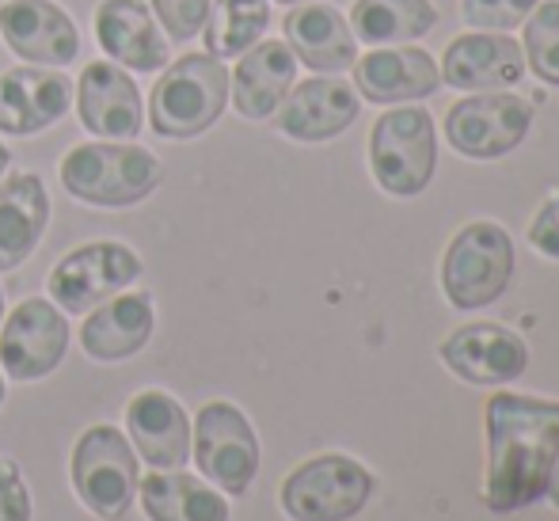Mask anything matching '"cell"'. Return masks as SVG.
I'll list each match as a JSON object with an SVG mask.
<instances>
[{"instance_id": "8", "label": "cell", "mask_w": 559, "mask_h": 521, "mask_svg": "<svg viewBox=\"0 0 559 521\" xmlns=\"http://www.w3.org/2000/svg\"><path fill=\"white\" fill-rule=\"evenodd\" d=\"M141 279V256L118 240H96L73 248L66 259H58L46 279L53 305L61 312H92L107 297L130 289Z\"/></svg>"}, {"instance_id": "33", "label": "cell", "mask_w": 559, "mask_h": 521, "mask_svg": "<svg viewBox=\"0 0 559 521\" xmlns=\"http://www.w3.org/2000/svg\"><path fill=\"white\" fill-rule=\"evenodd\" d=\"M548 499H552V507L559 510V461H556V469H552V479H548Z\"/></svg>"}, {"instance_id": "37", "label": "cell", "mask_w": 559, "mask_h": 521, "mask_svg": "<svg viewBox=\"0 0 559 521\" xmlns=\"http://www.w3.org/2000/svg\"><path fill=\"white\" fill-rule=\"evenodd\" d=\"M0 320H4V289H0Z\"/></svg>"}, {"instance_id": "29", "label": "cell", "mask_w": 559, "mask_h": 521, "mask_svg": "<svg viewBox=\"0 0 559 521\" xmlns=\"http://www.w3.org/2000/svg\"><path fill=\"white\" fill-rule=\"evenodd\" d=\"M148 4H153V20L164 27V35L179 46L199 38L206 27L210 0H148Z\"/></svg>"}, {"instance_id": "32", "label": "cell", "mask_w": 559, "mask_h": 521, "mask_svg": "<svg viewBox=\"0 0 559 521\" xmlns=\"http://www.w3.org/2000/svg\"><path fill=\"white\" fill-rule=\"evenodd\" d=\"M530 244L548 259H559V194L545 202V210L533 217L530 225Z\"/></svg>"}, {"instance_id": "35", "label": "cell", "mask_w": 559, "mask_h": 521, "mask_svg": "<svg viewBox=\"0 0 559 521\" xmlns=\"http://www.w3.org/2000/svg\"><path fill=\"white\" fill-rule=\"evenodd\" d=\"M4 396H8V389H4V374H0V404H4Z\"/></svg>"}, {"instance_id": "2", "label": "cell", "mask_w": 559, "mask_h": 521, "mask_svg": "<svg viewBox=\"0 0 559 521\" xmlns=\"http://www.w3.org/2000/svg\"><path fill=\"white\" fill-rule=\"evenodd\" d=\"M61 187L84 206L126 210L145 202L164 183V164L141 145L88 141L61 156Z\"/></svg>"}, {"instance_id": "25", "label": "cell", "mask_w": 559, "mask_h": 521, "mask_svg": "<svg viewBox=\"0 0 559 521\" xmlns=\"http://www.w3.org/2000/svg\"><path fill=\"white\" fill-rule=\"evenodd\" d=\"M148 521H228V502L206 479L176 469H160L138 484Z\"/></svg>"}, {"instance_id": "24", "label": "cell", "mask_w": 559, "mask_h": 521, "mask_svg": "<svg viewBox=\"0 0 559 521\" xmlns=\"http://www.w3.org/2000/svg\"><path fill=\"white\" fill-rule=\"evenodd\" d=\"M354 81L369 104H412L435 96L442 73L427 50H373L354 61Z\"/></svg>"}, {"instance_id": "26", "label": "cell", "mask_w": 559, "mask_h": 521, "mask_svg": "<svg viewBox=\"0 0 559 521\" xmlns=\"http://www.w3.org/2000/svg\"><path fill=\"white\" fill-rule=\"evenodd\" d=\"M438 12L430 0H358L350 12L354 38L369 46H400L430 35Z\"/></svg>"}, {"instance_id": "1", "label": "cell", "mask_w": 559, "mask_h": 521, "mask_svg": "<svg viewBox=\"0 0 559 521\" xmlns=\"http://www.w3.org/2000/svg\"><path fill=\"white\" fill-rule=\"evenodd\" d=\"M559 461V404L518 392L487 400V479L484 502L510 514L548 492Z\"/></svg>"}, {"instance_id": "22", "label": "cell", "mask_w": 559, "mask_h": 521, "mask_svg": "<svg viewBox=\"0 0 559 521\" xmlns=\"http://www.w3.org/2000/svg\"><path fill=\"white\" fill-rule=\"evenodd\" d=\"M445 84L461 92H484V88H510L522 81L525 54L510 35H461L449 43L442 61Z\"/></svg>"}, {"instance_id": "28", "label": "cell", "mask_w": 559, "mask_h": 521, "mask_svg": "<svg viewBox=\"0 0 559 521\" xmlns=\"http://www.w3.org/2000/svg\"><path fill=\"white\" fill-rule=\"evenodd\" d=\"M533 73L545 84H559V0L537 4L525 20V50Z\"/></svg>"}, {"instance_id": "19", "label": "cell", "mask_w": 559, "mask_h": 521, "mask_svg": "<svg viewBox=\"0 0 559 521\" xmlns=\"http://www.w3.org/2000/svg\"><path fill=\"white\" fill-rule=\"evenodd\" d=\"M274 115H278V130L286 138L317 145V141L338 138L358 118V96L346 81L312 76L305 84H294Z\"/></svg>"}, {"instance_id": "20", "label": "cell", "mask_w": 559, "mask_h": 521, "mask_svg": "<svg viewBox=\"0 0 559 521\" xmlns=\"http://www.w3.org/2000/svg\"><path fill=\"white\" fill-rule=\"evenodd\" d=\"M156 331V309L148 294H115L104 305L88 312L81 328V346L88 358L96 362H126L138 351H145V343Z\"/></svg>"}, {"instance_id": "5", "label": "cell", "mask_w": 559, "mask_h": 521, "mask_svg": "<svg viewBox=\"0 0 559 521\" xmlns=\"http://www.w3.org/2000/svg\"><path fill=\"white\" fill-rule=\"evenodd\" d=\"M73 492L96 518L118 521L130 514L138 495L141 472L138 453L126 441V434L111 423L88 426L73 446Z\"/></svg>"}, {"instance_id": "9", "label": "cell", "mask_w": 559, "mask_h": 521, "mask_svg": "<svg viewBox=\"0 0 559 521\" xmlns=\"http://www.w3.org/2000/svg\"><path fill=\"white\" fill-rule=\"evenodd\" d=\"M191 453L199 472L228 495H243L259 472V438L248 415L228 400H210L194 415Z\"/></svg>"}, {"instance_id": "4", "label": "cell", "mask_w": 559, "mask_h": 521, "mask_svg": "<svg viewBox=\"0 0 559 521\" xmlns=\"http://www.w3.org/2000/svg\"><path fill=\"white\" fill-rule=\"evenodd\" d=\"M514 274V244L495 221H472L449 240L442 259V289L453 309H484L499 301Z\"/></svg>"}, {"instance_id": "18", "label": "cell", "mask_w": 559, "mask_h": 521, "mask_svg": "<svg viewBox=\"0 0 559 521\" xmlns=\"http://www.w3.org/2000/svg\"><path fill=\"white\" fill-rule=\"evenodd\" d=\"M96 43L115 66L133 73H156L168 66V43L160 23L141 0H104L96 8Z\"/></svg>"}, {"instance_id": "16", "label": "cell", "mask_w": 559, "mask_h": 521, "mask_svg": "<svg viewBox=\"0 0 559 521\" xmlns=\"http://www.w3.org/2000/svg\"><path fill=\"white\" fill-rule=\"evenodd\" d=\"M297 84V58L278 38H259L251 50L240 54L236 69L228 73V96L233 107L251 122H263L282 107L289 88Z\"/></svg>"}, {"instance_id": "13", "label": "cell", "mask_w": 559, "mask_h": 521, "mask_svg": "<svg viewBox=\"0 0 559 521\" xmlns=\"http://www.w3.org/2000/svg\"><path fill=\"white\" fill-rule=\"evenodd\" d=\"M73 104V81L46 66H15L0 73V133L31 138L66 118Z\"/></svg>"}, {"instance_id": "31", "label": "cell", "mask_w": 559, "mask_h": 521, "mask_svg": "<svg viewBox=\"0 0 559 521\" xmlns=\"http://www.w3.org/2000/svg\"><path fill=\"white\" fill-rule=\"evenodd\" d=\"M0 521H31V492L15 461H0Z\"/></svg>"}, {"instance_id": "27", "label": "cell", "mask_w": 559, "mask_h": 521, "mask_svg": "<svg viewBox=\"0 0 559 521\" xmlns=\"http://www.w3.org/2000/svg\"><path fill=\"white\" fill-rule=\"evenodd\" d=\"M271 27V4L266 0H210V15L202 38L206 54L214 58H236L251 50Z\"/></svg>"}, {"instance_id": "14", "label": "cell", "mask_w": 559, "mask_h": 521, "mask_svg": "<svg viewBox=\"0 0 559 521\" xmlns=\"http://www.w3.org/2000/svg\"><path fill=\"white\" fill-rule=\"evenodd\" d=\"M76 115L88 133L104 141H133L141 133V92L115 61H88L76 81Z\"/></svg>"}, {"instance_id": "12", "label": "cell", "mask_w": 559, "mask_h": 521, "mask_svg": "<svg viewBox=\"0 0 559 521\" xmlns=\"http://www.w3.org/2000/svg\"><path fill=\"white\" fill-rule=\"evenodd\" d=\"M0 38L27 66L58 69L76 61L81 31L73 15L53 0H4L0 4Z\"/></svg>"}, {"instance_id": "23", "label": "cell", "mask_w": 559, "mask_h": 521, "mask_svg": "<svg viewBox=\"0 0 559 521\" xmlns=\"http://www.w3.org/2000/svg\"><path fill=\"white\" fill-rule=\"evenodd\" d=\"M282 31H286V46L297 54V61H305L317 73H343L358 61L350 23L332 4H309V0L294 4L282 20Z\"/></svg>"}, {"instance_id": "3", "label": "cell", "mask_w": 559, "mask_h": 521, "mask_svg": "<svg viewBox=\"0 0 559 521\" xmlns=\"http://www.w3.org/2000/svg\"><path fill=\"white\" fill-rule=\"evenodd\" d=\"M228 104V69L214 54H183L164 66L148 92V126L156 138L191 141L206 133Z\"/></svg>"}, {"instance_id": "30", "label": "cell", "mask_w": 559, "mask_h": 521, "mask_svg": "<svg viewBox=\"0 0 559 521\" xmlns=\"http://www.w3.org/2000/svg\"><path fill=\"white\" fill-rule=\"evenodd\" d=\"M533 8H537V0H464L461 12H464V23H472V27L510 31L530 20Z\"/></svg>"}, {"instance_id": "21", "label": "cell", "mask_w": 559, "mask_h": 521, "mask_svg": "<svg viewBox=\"0 0 559 521\" xmlns=\"http://www.w3.org/2000/svg\"><path fill=\"white\" fill-rule=\"evenodd\" d=\"M50 225V191L43 176L20 171L0 183V271L23 267Z\"/></svg>"}, {"instance_id": "11", "label": "cell", "mask_w": 559, "mask_h": 521, "mask_svg": "<svg viewBox=\"0 0 559 521\" xmlns=\"http://www.w3.org/2000/svg\"><path fill=\"white\" fill-rule=\"evenodd\" d=\"M0 323V366L12 381H43L66 362L69 320L53 301L27 297Z\"/></svg>"}, {"instance_id": "7", "label": "cell", "mask_w": 559, "mask_h": 521, "mask_svg": "<svg viewBox=\"0 0 559 521\" xmlns=\"http://www.w3.org/2000/svg\"><path fill=\"white\" fill-rule=\"evenodd\" d=\"M373 495L366 464L343 453H324L297 464L282 484V510L294 521H350Z\"/></svg>"}, {"instance_id": "17", "label": "cell", "mask_w": 559, "mask_h": 521, "mask_svg": "<svg viewBox=\"0 0 559 521\" xmlns=\"http://www.w3.org/2000/svg\"><path fill=\"white\" fill-rule=\"evenodd\" d=\"M130 446L153 469H183L191 457V418L183 404L160 389H141L126 404Z\"/></svg>"}, {"instance_id": "34", "label": "cell", "mask_w": 559, "mask_h": 521, "mask_svg": "<svg viewBox=\"0 0 559 521\" xmlns=\"http://www.w3.org/2000/svg\"><path fill=\"white\" fill-rule=\"evenodd\" d=\"M12 164V149L8 145H0V176H4V168Z\"/></svg>"}, {"instance_id": "15", "label": "cell", "mask_w": 559, "mask_h": 521, "mask_svg": "<svg viewBox=\"0 0 559 521\" xmlns=\"http://www.w3.org/2000/svg\"><path fill=\"white\" fill-rule=\"evenodd\" d=\"M442 362L468 384H507L518 381L530 366L522 335L502 323H464L442 343Z\"/></svg>"}, {"instance_id": "6", "label": "cell", "mask_w": 559, "mask_h": 521, "mask_svg": "<svg viewBox=\"0 0 559 521\" xmlns=\"http://www.w3.org/2000/svg\"><path fill=\"white\" fill-rule=\"evenodd\" d=\"M369 164H373L377 187L396 199L427 191L438 164V138L427 110L400 107L377 118L369 133Z\"/></svg>"}, {"instance_id": "10", "label": "cell", "mask_w": 559, "mask_h": 521, "mask_svg": "<svg viewBox=\"0 0 559 521\" xmlns=\"http://www.w3.org/2000/svg\"><path fill=\"white\" fill-rule=\"evenodd\" d=\"M533 126V107L514 92H484L461 99L445 115V138L468 161H495L514 153Z\"/></svg>"}, {"instance_id": "36", "label": "cell", "mask_w": 559, "mask_h": 521, "mask_svg": "<svg viewBox=\"0 0 559 521\" xmlns=\"http://www.w3.org/2000/svg\"><path fill=\"white\" fill-rule=\"evenodd\" d=\"M278 4H286V8H294V4H305V0H278Z\"/></svg>"}]
</instances>
